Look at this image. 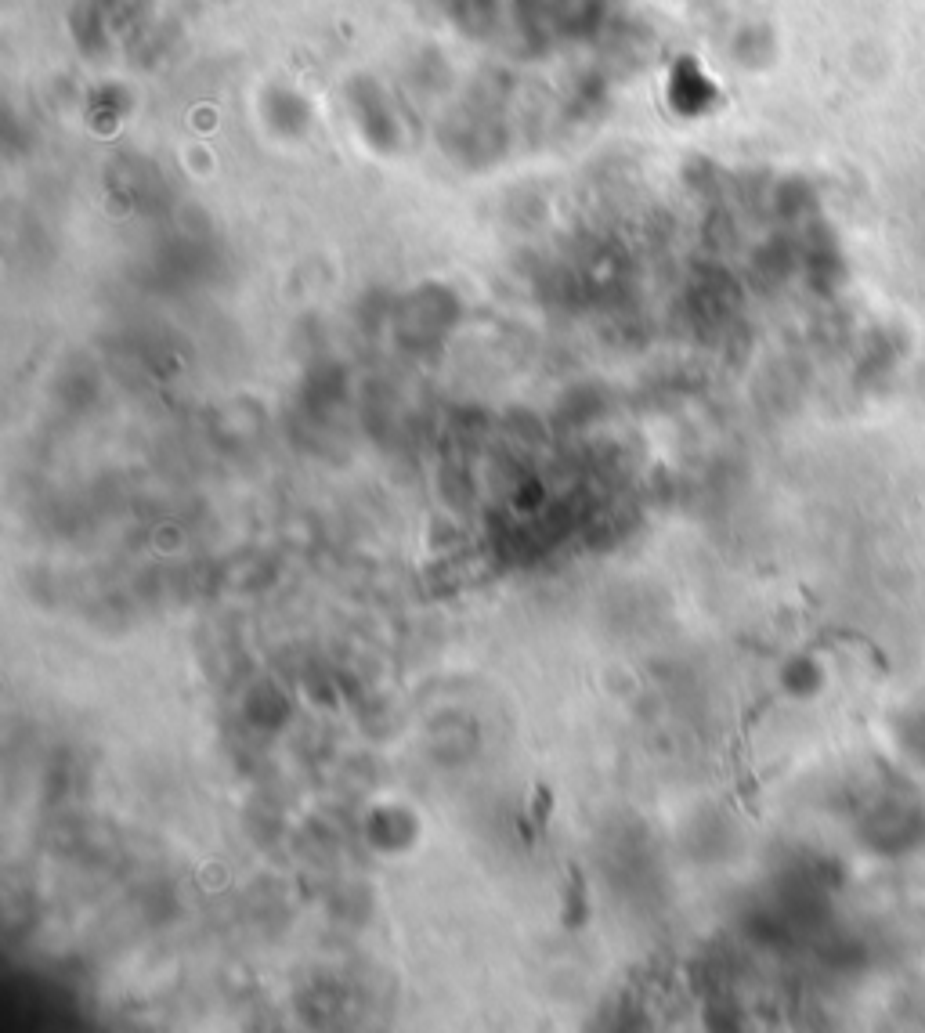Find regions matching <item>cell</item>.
Listing matches in <instances>:
<instances>
[{"label":"cell","instance_id":"cell-1","mask_svg":"<svg viewBox=\"0 0 925 1033\" xmlns=\"http://www.w3.org/2000/svg\"><path fill=\"white\" fill-rule=\"evenodd\" d=\"M586 922H589V885H586V875H582V867L571 864L568 882H564V893H561V925L568 932H579Z\"/></svg>","mask_w":925,"mask_h":1033},{"label":"cell","instance_id":"cell-2","mask_svg":"<svg viewBox=\"0 0 925 1033\" xmlns=\"http://www.w3.org/2000/svg\"><path fill=\"white\" fill-rule=\"evenodd\" d=\"M550 813H553V788L550 784H535L532 788V806H528V817H532V824H535V831H539V838L550 831Z\"/></svg>","mask_w":925,"mask_h":1033}]
</instances>
